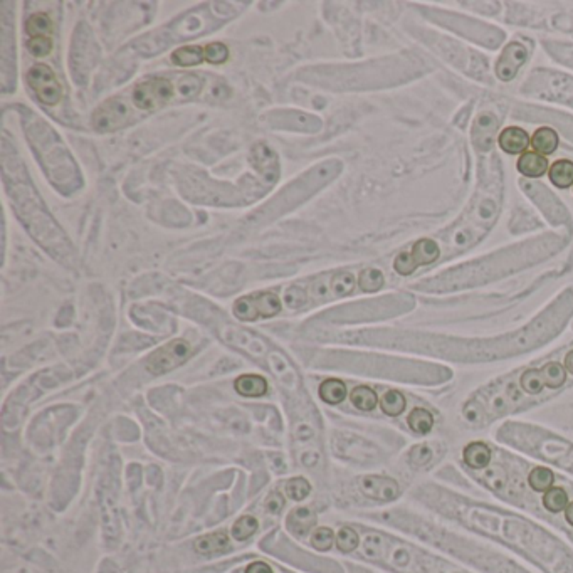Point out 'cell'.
<instances>
[{"mask_svg":"<svg viewBox=\"0 0 573 573\" xmlns=\"http://www.w3.org/2000/svg\"><path fill=\"white\" fill-rule=\"evenodd\" d=\"M407 422L410 431H414L415 434L419 436L429 434V432L432 431V427H434V417H432V414L429 412L427 409L422 407H415L412 412H410Z\"/></svg>","mask_w":573,"mask_h":573,"instance_id":"cell-20","label":"cell"},{"mask_svg":"<svg viewBox=\"0 0 573 573\" xmlns=\"http://www.w3.org/2000/svg\"><path fill=\"white\" fill-rule=\"evenodd\" d=\"M252 160H254V165H257L261 174L266 175V178H269L271 182H274L278 178V159L268 147L257 145L254 148Z\"/></svg>","mask_w":573,"mask_h":573,"instance_id":"cell-13","label":"cell"},{"mask_svg":"<svg viewBox=\"0 0 573 573\" xmlns=\"http://www.w3.org/2000/svg\"><path fill=\"white\" fill-rule=\"evenodd\" d=\"M463 459L471 469H484L491 463V449L482 442H471L464 448Z\"/></svg>","mask_w":573,"mask_h":573,"instance_id":"cell-11","label":"cell"},{"mask_svg":"<svg viewBox=\"0 0 573 573\" xmlns=\"http://www.w3.org/2000/svg\"><path fill=\"white\" fill-rule=\"evenodd\" d=\"M516 169L521 175H525V177L540 178L550 170V165L547 157L540 155V153L536 152H525L520 159H518Z\"/></svg>","mask_w":573,"mask_h":573,"instance_id":"cell-9","label":"cell"},{"mask_svg":"<svg viewBox=\"0 0 573 573\" xmlns=\"http://www.w3.org/2000/svg\"><path fill=\"white\" fill-rule=\"evenodd\" d=\"M25 30L30 35V39L35 38H49L52 33V22L51 17L44 12H38L30 16L25 22Z\"/></svg>","mask_w":573,"mask_h":573,"instance_id":"cell-19","label":"cell"},{"mask_svg":"<svg viewBox=\"0 0 573 573\" xmlns=\"http://www.w3.org/2000/svg\"><path fill=\"white\" fill-rule=\"evenodd\" d=\"M254 297L256 308L261 318H271L281 311V301L274 293H257Z\"/></svg>","mask_w":573,"mask_h":573,"instance_id":"cell-21","label":"cell"},{"mask_svg":"<svg viewBox=\"0 0 573 573\" xmlns=\"http://www.w3.org/2000/svg\"><path fill=\"white\" fill-rule=\"evenodd\" d=\"M205 61L212 62V64H222L229 59V49L222 42H210L204 47Z\"/></svg>","mask_w":573,"mask_h":573,"instance_id":"cell-34","label":"cell"},{"mask_svg":"<svg viewBox=\"0 0 573 573\" xmlns=\"http://www.w3.org/2000/svg\"><path fill=\"white\" fill-rule=\"evenodd\" d=\"M130 120V110L123 99H110L93 115V126L98 132H115Z\"/></svg>","mask_w":573,"mask_h":573,"instance_id":"cell-5","label":"cell"},{"mask_svg":"<svg viewBox=\"0 0 573 573\" xmlns=\"http://www.w3.org/2000/svg\"><path fill=\"white\" fill-rule=\"evenodd\" d=\"M558 143H560L558 133L553 128H548V126L538 128L533 133V137H531V147L535 148L536 153H540L543 157H548L557 152Z\"/></svg>","mask_w":573,"mask_h":573,"instance_id":"cell-10","label":"cell"},{"mask_svg":"<svg viewBox=\"0 0 573 573\" xmlns=\"http://www.w3.org/2000/svg\"><path fill=\"white\" fill-rule=\"evenodd\" d=\"M528 51L520 42H511L501 52L498 62H496V76L501 81H511L518 74L520 67L525 64Z\"/></svg>","mask_w":573,"mask_h":573,"instance_id":"cell-6","label":"cell"},{"mask_svg":"<svg viewBox=\"0 0 573 573\" xmlns=\"http://www.w3.org/2000/svg\"><path fill=\"white\" fill-rule=\"evenodd\" d=\"M333 543H335V533L329 528H318L311 536V545L319 552H328L333 547Z\"/></svg>","mask_w":573,"mask_h":573,"instance_id":"cell-31","label":"cell"},{"mask_svg":"<svg viewBox=\"0 0 573 573\" xmlns=\"http://www.w3.org/2000/svg\"><path fill=\"white\" fill-rule=\"evenodd\" d=\"M336 547L343 553H350L358 547V535L351 528H341L336 535Z\"/></svg>","mask_w":573,"mask_h":573,"instance_id":"cell-30","label":"cell"},{"mask_svg":"<svg viewBox=\"0 0 573 573\" xmlns=\"http://www.w3.org/2000/svg\"><path fill=\"white\" fill-rule=\"evenodd\" d=\"M314 525H317V516L308 508H297L288 516V528L296 536L308 535Z\"/></svg>","mask_w":573,"mask_h":573,"instance_id":"cell-12","label":"cell"},{"mask_svg":"<svg viewBox=\"0 0 573 573\" xmlns=\"http://www.w3.org/2000/svg\"><path fill=\"white\" fill-rule=\"evenodd\" d=\"M171 98H174V86L165 78H148L138 83L133 89L135 105L145 111L159 110Z\"/></svg>","mask_w":573,"mask_h":573,"instance_id":"cell-1","label":"cell"},{"mask_svg":"<svg viewBox=\"0 0 573 573\" xmlns=\"http://www.w3.org/2000/svg\"><path fill=\"white\" fill-rule=\"evenodd\" d=\"M498 143L501 150L508 155H523L528 147L531 145V138L520 126H508L499 133Z\"/></svg>","mask_w":573,"mask_h":573,"instance_id":"cell-7","label":"cell"},{"mask_svg":"<svg viewBox=\"0 0 573 573\" xmlns=\"http://www.w3.org/2000/svg\"><path fill=\"white\" fill-rule=\"evenodd\" d=\"M331 288H333V293H335V296H338V297L350 295V293L353 291V288H355L353 274H351V273L336 274V276L333 278Z\"/></svg>","mask_w":573,"mask_h":573,"instance_id":"cell-32","label":"cell"},{"mask_svg":"<svg viewBox=\"0 0 573 573\" xmlns=\"http://www.w3.org/2000/svg\"><path fill=\"white\" fill-rule=\"evenodd\" d=\"M27 83L34 89L35 96L40 103L47 106H54L61 101L62 86L57 81L56 74L46 64H35L27 73Z\"/></svg>","mask_w":573,"mask_h":573,"instance_id":"cell-4","label":"cell"},{"mask_svg":"<svg viewBox=\"0 0 573 573\" xmlns=\"http://www.w3.org/2000/svg\"><path fill=\"white\" fill-rule=\"evenodd\" d=\"M410 252H412L415 263H417L419 266L432 264L441 257L439 244H437L436 241H432V239H427V237L419 239Z\"/></svg>","mask_w":573,"mask_h":573,"instance_id":"cell-14","label":"cell"},{"mask_svg":"<svg viewBox=\"0 0 573 573\" xmlns=\"http://www.w3.org/2000/svg\"><path fill=\"white\" fill-rule=\"evenodd\" d=\"M257 526H259V523H257L254 516H242L234 523L232 536L237 541H244L256 533Z\"/></svg>","mask_w":573,"mask_h":573,"instance_id":"cell-29","label":"cell"},{"mask_svg":"<svg viewBox=\"0 0 573 573\" xmlns=\"http://www.w3.org/2000/svg\"><path fill=\"white\" fill-rule=\"evenodd\" d=\"M553 472L541 466L531 469L530 476H528V482H530L531 489L536 491V493H547L550 488H553Z\"/></svg>","mask_w":573,"mask_h":573,"instance_id":"cell-25","label":"cell"},{"mask_svg":"<svg viewBox=\"0 0 573 573\" xmlns=\"http://www.w3.org/2000/svg\"><path fill=\"white\" fill-rule=\"evenodd\" d=\"M548 178L555 187L568 188L573 185V161L558 160L550 166Z\"/></svg>","mask_w":573,"mask_h":573,"instance_id":"cell-17","label":"cell"},{"mask_svg":"<svg viewBox=\"0 0 573 573\" xmlns=\"http://www.w3.org/2000/svg\"><path fill=\"white\" fill-rule=\"evenodd\" d=\"M383 283H385V279H383V273L380 269L368 268L360 273L358 286H360V290L365 293L378 291L383 286Z\"/></svg>","mask_w":573,"mask_h":573,"instance_id":"cell-27","label":"cell"},{"mask_svg":"<svg viewBox=\"0 0 573 573\" xmlns=\"http://www.w3.org/2000/svg\"><path fill=\"white\" fill-rule=\"evenodd\" d=\"M246 573H273V570H271V567L268 565V563L256 562V563H251V565L246 568Z\"/></svg>","mask_w":573,"mask_h":573,"instance_id":"cell-39","label":"cell"},{"mask_svg":"<svg viewBox=\"0 0 573 573\" xmlns=\"http://www.w3.org/2000/svg\"><path fill=\"white\" fill-rule=\"evenodd\" d=\"M417 268H419V264L415 263L412 252L410 251L400 252V254L397 256L394 261V269L400 274V276H410V274H412Z\"/></svg>","mask_w":573,"mask_h":573,"instance_id":"cell-35","label":"cell"},{"mask_svg":"<svg viewBox=\"0 0 573 573\" xmlns=\"http://www.w3.org/2000/svg\"><path fill=\"white\" fill-rule=\"evenodd\" d=\"M200 88H202V81H200V78H197L195 74L183 76L178 83V91L182 93V96H185V98L195 96V94L200 91Z\"/></svg>","mask_w":573,"mask_h":573,"instance_id":"cell-36","label":"cell"},{"mask_svg":"<svg viewBox=\"0 0 573 573\" xmlns=\"http://www.w3.org/2000/svg\"><path fill=\"white\" fill-rule=\"evenodd\" d=\"M362 491L370 498L373 499H392L397 496V482L389 480V477H380V476H367L362 480Z\"/></svg>","mask_w":573,"mask_h":573,"instance_id":"cell-8","label":"cell"},{"mask_svg":"<svg viewBox=\"0 0 573 573\" xmlns=\"http://www.w3.org/2000/svg\"><path fill=\"white\" fill-rule=\"evenodd\" d=\"M310 491H311V484L305 480V477H295V480L288 481V484H286L288 496L295 501H303L306 496L310 494Z\"/></svg>","mask_w":573,"mask_h":573,"instance_id":"cell-33","label":"cell"},{"mask_svg":"<svg viewBox=\"0 0 573 573\" xmlns=\"http://www.w3.org/2000/svg\"><path fill=\"white\" fill-rule=\"evenodd\" d=\"M237 394L244 395V397H261L268 392V382H266L264 377L261 375H242L239 377L236 383Z\"/></svg>","mask_w":573,"mask_h":573,"instance_id":"cell-16","label":"cell"},{"mask_svg":"<svg viewBox=\"0 0 573 573\" xmlns=\"http://www.w3.org/2000/svg\"><path fill=\"white\" fill-rule=\"evenodd\" d=\"M380 407L383 414L390 415V417H397V415L402 414L405 407H407V400H405L404 394H400V392L389 390L380 399Z\"/></svg>","mask_w":573,"mask_h":573,"instance_id":"cell-24","label":"cell"},{"mask_svg":"<svg viewBox=\"0 0 573 573\" xmlns=\"http://www.w3.org/2000/svg\"><path fill=\"white\" fill-rule=\"evenodd\" d=\"M568 494L563 488H550L543 493V506L550 513H562L568 506Z\"/></svg>","mask_w":573,"mask_h":573,"instance_id":"cell-26","label":"cell"},{"mask_svg":"<svg viewBox=\"0 0 573 573\" xmlns=\"http://www.w3.org/2000/svg\"><path fill=\"white\" fill-rule=\"evenodd\" d=\"M350 399L351 404H353L358 410H363V412H370V410L375 409L378 404V397L375 392L365 385L353 389V392L350 394Z\"/></svg>","mask_w":573,"mask_h":573,"instance_id":"cell-23","label":"cell"},{"mask_svg":"<svg viewBox=\"0 0 573 573\" xmlns=\"http://www.w3.org/2000/svg\"><path fill=\"white\" fill-rule=\"evenodd\" d=\"M284 303L290 308H300L301 305L306 303V293L301 288H290L284 295Z\"/></svg>","mask_w":573,"mask_h":573,"instance_id":"cell-38","label":"cell"},{"mask_svg":"<svg viewBox=\"0 0 573 573\" xmlns=\"http://www.w3.org/2000/svg\"><path fill=\"white\" fill-rule=\"evenodd\" d=\"M565 370L573 375V350L565 356Z\"/></svg>","mask_w":573,"mask_h":573,"instance_id":"cell-40","label":"cell"},{"mask_svg":"<svg viewBox=\"0 0 573 573\" xmlns=\"http://www.w3.org/2000/svg\"><path fill=\"white\" fill-rule=\"evenodd\" d=\"M319 397H322L323 402L329 405L341 404L346 397V385L341 380H336V378H329V380H324L319 385Z\"/></svg>","mask_w":573,"mask_h":573,"instance_id":"cell-18","label":"cell"},{"mask_svg":"<svg viewBox=\"0 0 573 573\" xmlns=\"http://www.w3.org/2000/svg\"><path fill=\"white\" fill-rule=\"evenodd\" d=\"M567 380V370L558 362H550L541 368L526 370L520 378L521 389L530 395H538L545 387L558 389Z\"/></svg>","mask_w":573,"mask_h":573,"instance_id":"cell-2","label":"cell"},{"mask_svg":"<svg viewBox=\"0 0 573 573\" xmlns=\"http://www.w3.org/2000/svg\"><path fill=\"white\" fill-rule=\"evenodd\" d=\"M191 353V343L185 340H174L148 356L147 368L153 375H161V373L170 372V370L187 362Z\"/></svg>","mask_w":573,"mask_h":573,"instance_id":"cell-3","label":"cell"},{"mask_svg":"<svg viewBox=\"0 0 573 573\" xmlns=\"http://www.w3.org/2000/svg\"><path fill=\"white\" fill-rule=\"evenodd\" d=\"M565 520H567L568 525L573 526V501L570 504H568L567 509H565Z\"/></svg>","mask_w":573,"mask_h":573,"instance_id":"cell-41","label":"cell"},{"mask_svg":"<svg viewBox=\"0 0 573 573\" xmlns=\"http://www.w3.org/2000/svg\"><path fill=\"white\" fill-rule=\"evenodd\" d=\"M229 550V536L219 531V533L205 535L195 541V552L200 555H215L224 553Z\"/></svg>","mask_w":573,"mask_h":573,"instance_id":"cell-15","label":"cell"},{"mask_svg":"<svg viewBox=\"0 0 573 573\" xmlns=\"http://www.w3.org/2000/svg\"><path fill=\"white\" fill-rule=\"evenodd\" d=\"M52 40L51 38H35L29 40V51L35 57H44L51 52Z\"/></svg>","mask_w":573,"mask_h":573,"instance_id":"cell-37","label":"cell"},{"mask_svg":"<svg viewBox=\"0 0 573 573\" xmlns=\"http://www.w3.org/2000/svg\"><path fill=\"white\" fill-rule=\"evenodd\" d=\"M171 61L178 66H197L202 61H205V52L204 49L198 46L180 47L171 52Z\"/></svg>","mask_w":573,"mask_h":573,"instance_id":"cell-22","label":"cell"},{"mask_svg":"<svg viewBox=\"0 0 573 573\" xmlns=\"http://www.w3.org/2000/svg\"><path fill=\"white\" fill-rule=\"evenodd\" d=\"M234 314L242 322H254V319L261 318L259 311L256 308L254 297L252 296H244L239 297V300L234 303Z\"/></svg>","mask_w":573,"mask_h":573,"instance_id":"cell-28","label":"cell"}]
</instances>
